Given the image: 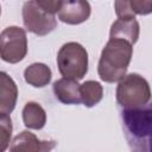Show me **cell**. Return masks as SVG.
I'll list each match as a JSON object with an SVG mask.
<instances>
[{"label":"cell","instance_id":"3957f363","mask_svg":"<svg viewBox=\"0 0 152 152\" xmlns=\"http://www.w3.org/2000/svg\"><path fill=\"white\" fill-rule=\"evenodd\" d=\"M116 102L122 109L141 108L148 104L151 99L150 84L139 74L125 75L116 87Z\"/></svg>","mask_w":152,"mask_h":152},{"label":"cell","instance_id":"6da1fadb","mask_svg":"<svg viewBox=\"0 0 152 152\" xmlns=\"http://www.w3.org/2000/svg\"><path fill=\"white\" fill-rule=\"evenodd\" d=\"M126 140L132 152H151L152 109L150 104L141 108L121 109L120 113Z\"/></svg>","mask_w":152,"mask_h":152},{"label":"cell","instance_id":"4fadbf2b","mask_svg":"<svg viewBox=\"0 0 152 152\" xmlns=\"http://www.w3.org/2000/svg\"><path fill=\"white\" fill-rule=\"evenodd\" d=\"M21 114L24 125L30 129H42L46 124V113L37 102H27L24 106Z\"/></svg>","mask_w":152,"mask_h":152},{"label":"cell","instance_id":"52a82bcc","mask_svg":"<svg viewBox=\"0 0 152 152\" xmlns=\"http://www.w3.org/2000/svg\"><path fill=\"white\" fill-rule=\"evenodd\" d=\"M55 146L53 140H40L30 131H23L11 141L10 152H50Z\"/></svg>","mask_w":152,"mask_h":152},{"label":"cell","instance_id":"5b68a950","mask_svg":"<svg viewBox=\"0 0 152 152\" xmlns=\"http://www.w3.org/2000/svg\"><path fill=\"white\" fill-rule=\"evenodd\" d=\"M23 23L28 32L46 36L57 26L56 14L46 11L38 0L26 1L23 6Z\"/></svg>","mask_w":152,"mask_h":152},{"label":"cell","instance_id":"2e32d148","mask_svg":"<svg viewBox=\"0 0 152 152\" xmlns=\"http://www.w3.org/2000/svg\"><path fill=\"white\" fill-rule=\"evenodd\" d=\"M12 120L10 115L0 114V152H5L11 142Z\"/></svg>","mask_w":152,"mask_h":152},{"label":"cell","instance_id":"e0dca14e","mask_svg":"<svg viewBox=\"0 0 152 152\" xmlns=\"http://www.w3.org/2000/svg\"><path fill=\"white\" fill-rule=\"evenodd\" d=\"M0 14H1V6H0Z\"/></svg>","mask_w":152,"mask_h":152},{"label":"cell","instance_id":"277c9868","mask_svg":"<svg viewBox=\"0 0 152 152\" xmlns=\"http://www.w3.org/2000/svg\"><path fill=\"white\" fill-rule=\"evenodd\" d=\"M57 65L63 77L78 81L88 72V52L80 43L68 42L58 50Z\"/></svg>","mask_w":152,"mask_h":152},{"label":"cell","instance_id":"9a60e30c","mask_svg":"<svg viewBox=\"0 0 152 152\" xmlns=\"http://www.w3.org/2000/svg\"><path fill=\"white\" fill-rule=\"evenodd\" d=\"M80 96H81V102L88 107L91 108L96 106L103 96V88L100 82L97 81H86L82 84H80Z\"/></svg>","mask_w":152,"mask_h":152},{"label":"cell","instance_id":"30bf717a","mask_svg":"<svg viewBox=\"0 0 152 152\" xmlns=\"http://www.w3.org/2000/svg\"><path fill=\"white\" fill-rule=\"evenodd\" d=\"M18 87L5 71H0V114H11L17 104Z\"/></svg>","mask_w":152,"mask_h":152},{"label":"cell","instance_id":"7a4b0ae2","mask_svg":"<svg viewBox=\"0 0 152 152\" xmlns=\"http://www.w3.org/2000/svg\"><path fill=\"white\" fill-rule=\"evenodd\" d=\"M133 56V46L121 39H109L101 51L97 64L100 78L107 83L119 82L128 69Z\"/></svg>","mask_w":152,"mask_h":152},{"label":"cell","instance_id":"ba28073f","mask_svg":"<svg viewBox=\"0 0 152 152\" xmlns=\"http://www.w3.org/2000/svg\"><path fill=\"white\" fill-rule=\"evenodd\" d=\"M90 5L88 1H61L58 19L69 25H78L90 17Z\"/></svg>","mask_w":152,"mask_h":152},{"label":"cell","instance_id":"7c38bea8","mask_svg":"<svg viewBox=\"0 0 152 152\" xmlns=\"http://www.w3.org/2000/svg\"><path fill=\"white\" fill-rule=\"evenodd\" d=\"M51 69L44 63H32L24 70V78L26 83L36 88H43L51 81Z\"/></svg>","mask_w":152,"mask_h":152},{"label":"cell","instance_id":"5bb4252c","mask_svg":"<svg viewBox=\"0 0 152 152\" xmlns=\"http://www.w3.org/2000/svg\"><path fill=\"white\" fill-rule=\"evenodd\" d=\"M114 7L118 18L134 17L135 14L146 15L150 14L152 11V1H137V0L115 1Z\"/></svg>","mask_w":152,"mask_h":152},{"label":"cell","instance_id":"8fae6325","mask_svg":"<svg viewBox=\"0 0 152 152\" xmlns=\"http://www.w3.org/2000/svg\"><path fill=\"white\" fill-rule=\"evenodd\" d=\"M56 99L64 104H78L81 103L80 84L76 80L62 77L53 82L52 86Z\"/></svg>","mask_w":152,"mask_h":152},{"label":"cell","instance_id":"9c48e42d","mask_svg":"<svg viewBox=\"0 0 152 152\" xmlns=\"http://www.w3.org/2000/svg\"><path fill=\"white\" fill-rule=\"evenodd\" d=\"M140 33V26L135 17L118 18L110 26L109 39H121L132 46L137 43Z\"/></svg>","mask_w":152,"mask_h":152},{"label":"cell","instance_id":"8992f818","mask_svg":"<svg viewBox=\"0 0 152 152\" xmlns=\"http://www.w3.org/2000/svg\"><path fill=\"white\" fill-rule=\"evenodd\" d=\"M27 53L26 31L19 26H8L0 33V58L7 63L21 62Z\"/></svg>","mask_w":152,"mask_h":152}]
</instances>
